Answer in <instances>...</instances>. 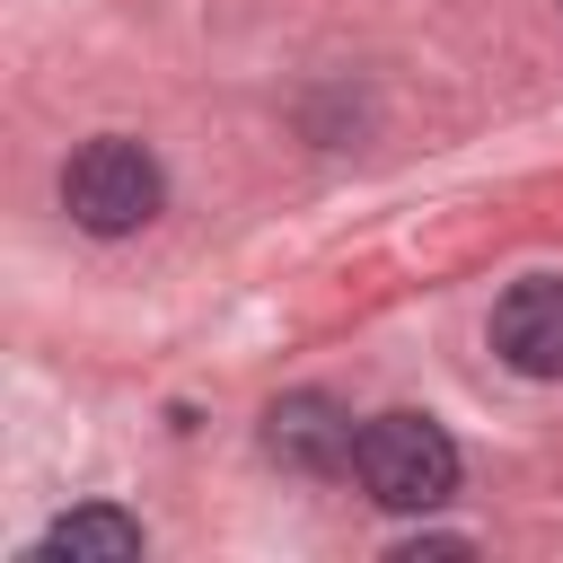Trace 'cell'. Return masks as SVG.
Instances as JSON below:
<instances>
[{
	"instance_id": "cell-1",
	"label": "cell",
	"mask_w": 563,
	"mask_h": 563,
	"mask_svg": "<svg viewBox=\"0 0 563 563\" xmlns=\"http://www.w3.org/2000/svg\"><path fill=\"white\" fill-rule=\"evenodd\" d=\"M158 202H167V167L132 132H97V141H79L62 158V211L88 238H132V229L158 220Z\"/></svg>"
},
{
	"instance_id": "cell-2",
	"label": "cell",
	"mask_w": 563,
	"mask_h": 563,
	"mask_svg": "<svg viewBox=\"0 0 563 563\" xmlns=\"http://www.w3.org/2000/svg\"><path fill=\"white\" fill-rule=\"evenodd\" d=\"M352 475H361V493H369L378 510H440V501L457 493L466 457H457V440H449L431 413L396 405V413H369V422H361Z\"/></svg>"
},
{
	"instance_id": "cell-3",
	"label": "cell",
	"mask_w": 563,
	"mask_h": 563,
	"mask_svg": "<svg viewBox=\"0 0 563 563\" xmlns=\"http://www.w3.org/2000/svg\"><path fill=\"white\" fill-rule=\"evenodd\" d=\"M264 449H273L290 475H352L361 422H352L325 387H290V396H273V413H264Z\"/></svg>"
},
{
	"instance_id": "cell-4",
	"label": "cell",
	"mask_w": 563,
	"mask_h": 563,
	"mask_svg": "<svg viewBox=\"0 0 563 563\" xmlns=\"http://www.w3.org/2000/svg\"><path fill=\"white\" fill-rule=\"evenodd\" d=\"M493 352H501V369H519V378H563V282H554V273L501 290V308H493Z\"/></svg>"
},
{
	"instance_id": "cell-5",
	"label": "cell",
	"mask_w": 563,
	"mask_h": 563,
	"mask_svg": "<svg viewBox=\"0 0 563 563\" xmlns=\"http://www.w3.org/2000/svg\"><path fill=\"white\" fill-rule=\"evenodd\" d=\"M141 554H150V528H141L132 510H114V501L62 510V519L26 545V563H141Z\"/></svg>"
},
{
	"instance_id": "cell-6",
	"label": "cell",
	"mask_w": 563,
	"mask_h": 563,
	"mask_svg": "<svg viewBox=\"0 0 563 563\" xmlns=\"http://www.w3.org/2000/svg\"><path fill=\"white\" fill-rule=\"evenodd\" d=\"M396 554H475V537H449V528H422V537H396Z\"/></svg>"
}]
</instances>
